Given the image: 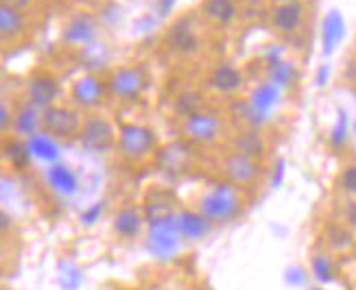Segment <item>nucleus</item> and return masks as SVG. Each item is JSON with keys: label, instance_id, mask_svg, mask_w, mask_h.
Listing matches in <instances>:
<instances>
[{"label": "nucleus", "instance_id": "f257e3e1", "mask_svg": "<svg viewBox=\"0 0 356 290\" xmlns=\"http://www.w3.org/2000/svg\"><path fill=\"white\" fill-rule=\"evenodd\" d=\"M243 207V196L241 190L234 183H216L212 190H208L199 198V212L210 223H225L236 219Z\"/></svg>", "mask_w": 356, "mask_h": 290}, {"label": "nucleus", "instance_id": "f03ea898", "mask_svg": "<svg viewBox=\"0 0 356 290\" xmlns=\"http://www.w3.org/2000/svg\"><path fill=\"white\" fill-rule=\"evenodd\" d=\"M158 151V135L151 127L125 122L118 127V153L131 164H140L156 155Z\"/></svg>", "mask_w": 356, "mask_h": 290}, {"label": "nucleus", "instance_id": "7ed1b4c3", "mask_svg": "<svg viewBox=\"0 0 356 290\" xmlns=\"http://www.w3.org/2000/svg\"><path fill=\"white\" fill-rule=\"evenodd\" d=\"M83 116L66 105H53L42 112V131L55 140H79L83 129Z\"/></svg>", "mask_w": 356, "mask_h": 290}, {"label": "nucleus", "instance_id": "20e7f679", "mask_svg": "<svg viewBox=\"0 0 356 290\" xmlns=\"http://www.w3.org/2000/svg\"><path fill=\"white\" fill-rule=\"evenodd\" d=\"M79 144L90 153H107L114 146H118V129L107 116L90 114L83 120Z\"/></svg>", "mask_w": 356, "mask_h": 290}, {"label": "nucleus", "instance_id": "39448f33", "mask_svg": "<svg viewBox=\"0 0 356 290\" xmlns=\"http://www.w3.org/2000/svg\"><path fill=\"white\" fill-rule=\"evenodd\" d=\"M149 85V74L143 66H122L112 70L110 79H107V87H110V96L134 103L138 101Z\"/></svg>", "mask_w": 356, "mask_h": 290}, {"label": "nucleus", "instance_id": "423d86ee", "mask_svg": "<svg viewBox=\"0 0 356 290\" xmlns=\"http://www.w3.org/2000/svg\"><path fill=\"white\" fill-rule=\"evenodd\" d=\"M181 229L175 214L149 221V251L158 257H173L181 242Z\"/></svg>", "mask_w": 356, "mask_h": 290}, {"label": "nucleus", "instance_id": "0eeeda50", "mask_svg": "<svg viewBox=\"0 0 356 290\" xmlns=\"http://www.w3.org/2000/svg\"><path fill=\"white\" fill-rule=\"evenodd\" d=\"M181 133L186 140L195 144H214L225 135V120L221 118V114L201 110L181 122Z\"/></svg>", "mask_w": 356, "mask_h": 290}, {"label": "nucleus", "instance_id": "6e6552de", "mask_svg": "<svg viewBox=\"0 0 356 290\" xmlns=\"http://www.w3.org/2000/svg\"><path fill=\"white\" fill-rule=\"evenodd\" d=\"M223 173L227 177L229 183H234L238 188H250L260 179L262 175V164L260 160L254 157H247L238 151H229L227 155L223 157Z\"/></svg>", "mask_w": 356, "mask_h": 290}, {"label": "nucleus", "instance_id": "1a4fd4ad", "mask_svg": "<svg viewBox=\"0 0 356 290\" xmlns=\"http://www.w3.org/2000/svg\"><path fill=\"white\" fill-rule=\"evenodd\" d=\"M107 94H110L107 81H103L95 72L79 76L70 87V99L74 101V105L83 107V110H97V107L105 103Z\"/></svg>", "mask_w": 356, "mask_h": 290}, {"label": "nucleus", "instance_id": "9d476101", "mask_svg": "<svg viewBox=\"0 0 356 290\" xmlns=\"http://www.w3.org/2000/svg\"><path fill=\"white\" fill-rule=\"evenodd\" d=\"M99 37V22L92 13H76L61 28V42L70 49H88Z\"/></svg>", "mask_w": 356, "mask_h": 290}, {"label": "nucleus", "instance_id": "9b49d317", "mask_svg": "<svg viewBox=\"0 0 356 290\" xmlns=\"http://www.w3.org/2000/svg\"><path fill=\"white\" fill-rule=\"evenodd\" d=\"M59 94H61V83L53 72L42 70L31 76V81L26 83V101L31 105H35L40 112L53 107Z\"/></svg>", "mask_w": 356, "mask_h": 290}, {"label": "nucleus", "instance_id": "f8f14e48", "mask_svg": "<svg viewBox=\"0 0 356 290\" xmlns=\"http://www.w3.org/2000/svg\"><path fill=\"white\" fill-rule=\"evenodd\" d=\"M306 20V5L304 3H286V5H275L271 9V26L282 35H293L304 26Z\"/></svg>", "mask_w": 356, "mask_h": 290}, {"label": "nucleus", "instance_id": "ddd939ff", "mask_svg": "<svg viewBox=\"0 0 356 290\" xmlns=\"http://www.w3.org/2000/svg\"><path fill=\"white\" fill-rule=\"evenodd\" d=\"M166 42H168V49L175 53H181V55H193L201 46L197 31L188 18H179L171 26V31H168V35H166Z\"/></svg>", "mask_w": 356, "mask_h": 290}, {"label": "nucleus", "instance_id": "4468645a", "mask_svg": "<svg viewBox=\"0 0 356 290\" xmlns=\"http://www.w3.org/2000/svg\"><path fill=\"white\" fill-rule=\"evenodd\" d=\"M26 33V13L11 5H0V37L5 44L20 42Z\"/></svg>", "mask_w": 356, "mask_h": 290}, {"label": "nucleus", "instance_id": "2eb2a0df", "mask_svg": "<svg viewBox=\"0 0 356 290\" xmlns=\"http://www.w3.org/2000/svg\"><path fill=\"white\" fill-rule=\"evenodd\" d=\"M346 37V20L339 9H330L323 15L321 22V46H323V55H332L337 51V46L343 42Z\"/></svg>", "mask_w": 356, "mask_h": 290}, {"label": "nucleus", "instance_id": "dca6fc26", "mask_svg": "<svg viewBox=\"0 0 356 290\" xmlns=\"http://www.w3.org/2000/svg\"><path fill=\"white\" fill-rule=\"evenodd\" d=\"M243 72L229 64H219L208 74V87L221 92V94H234L243 87Z\"/></svg>", "mask_w": 356, "mask_h": 290}, {"label": "nucleus", "instance_id": "f3484780", "mask_svg": "<svg viewBox=\"0 0 356 290\" xmlns=\"http://www.w3.org/2000/svg\"><path fill=\"white\" fill-rule=\"evenodd\" d=\"M232 144H234V151L243 153L247 157L262 160L267 155V140L258 127H247V129L238 131L234 135V140H232Z\"/></svg>", "mask_w": 356, "mask_h": 290}, {"label": "nucleus", "instance_id": "a211bd4d", "mask_svg": "<svg viewBox=\"0 0 356 290\" xmlns=\"http://www.w3.org/2000/svg\"><path fill=\"white\" fill-rule=\"evenodd\" d=\"M11 129L20 137H31V135L40 133L42 131V112L35 105L24 101L22 105H18V110H15V114H13Z\"/></svg>", "mask_w": 356, "mask_h": 290}, {"label": "nucleus", "instance_id": "6ab92c4d", "mask_svg": "<svg viewBox=\"0 0 356 290\" xmlns=\"http://www.w3.org/2000/svg\"><path fill=\"white\" fill-rule=\"evenodd\" d=\"M201 11L210 22L219 26H229L238 18V0H204Z\"/></svg>", "mask_w": 356, "mask_h": 290}, {"label": "nucleus", "instance_id": "aec40b11", "mask_svg": "<svg viewBox=\"0 0 356 290\" xmlns=\"http://www.w3.org/2000/svg\"><path fill=\"white\" fill-rule=\"evenodd\" d=\"M143 225H145V214L134 207V205H127L118 210V214L114 216V232L120 236V238H134L143 232Z\"/></svg>", "mask_w": 356, "mask_h": 290}, {"label": "nucleus", "instance_id": "412c9836", "mask_svg": "<svg viewBox=\"0 0 356 290\" xmlns=\"http://www.w3.org/2000/svg\"><path fill=\"white\" fill-rule=\"evenodd\" d=\"M46 179H49L51 188L57 190L59 194H74L79 190V179H76L74 171L66 164H53L49 171H46Z\"/></svg>", "mask_w": 356, "mask_h": 290}, {"label": "nucleus", "instance_id": "4be33fe9", "mask_svg": "<svg viewBox=\"0 0 356 290\" xmlns=\"http://www.w3.org/2000/svg\"><path fill=\"white\" fill-rule=\"evenodd\" d=\"M177 221H179L181 236L188 238V240H199V238H206L210 234V225L212 223L201 212L184 210V212L177 214Z\"/></svg>", "mask_w": 356, "mask_h": 290}, {"label": "nucleus", "instance_id": "5701e85b", "mask_svg": "<svg viewBox=\"0 0 356 290\" xmlns=\"http://www.w3.org/2000/svg\"><path fill=\"white\" fill-rule=\"evenodd\" d=\"M247 101L254 105V110L269 116L273 107L280 103V87H277L275 83H271V81H265V83H260V85H256L252 89V94Z\"/></svg>", "mask_w": 356, "mask_h": 290}, {"label": "nucleus", "instance_id": "b1692460", "mask_svg": "<svg viewBox=\"0 0 356 290\" xmlns=\"http://www.w3.org/2000/svg\"><path fill=\"white\" fill-rule=\"evenodd\" d=\"M267 74H269V81L275 83L277 87H286L293 85L298 81V68L291 64V61H284L282 57H269L267 59Z\"/></svg>", "mask_w": 356, "mask_h": 290}, {"label": "nucleus", "instance_id": "393cba45", "mask_svg": "<svg viewBox=\"0 0 356 290\" xmlns=\"http://www.w3.org/2000/svg\"><path fill=\"white\" fill-rule=\"evenodd\" d=\"M3 153H5V160L9 162V166L13 168V171H26L29 164H31L29 144H24L22 140H18V137H7Z\"/></svg>", "mask_w": 356, "mask_h": 290}, {"label": "nucleus", "instance_id": "a878e982", "mask_svg": "<svg viewBox=\"0 0 356 290\" xmlns=\"http://www.w3.org/2000/svg\"><path fill=\"white\" fill-rule=\"evenodd\" d=\"M29 151H31V155H35L44 162H55L59 157V146L55 142V137H51L49 133H35V135H31L29 137Z\"/></svg>", "mask_w": 356, "mask_h": 290}, {"label": "nucleus", "instance_id": "bb28decb", "mask_svg": "<svg viewBox=\"0 0 356 290\" xmlns=\"http://www.w3.org/2000/svg\"><path fill=\"white\" fill-rule=\"evenodd\" d=\"M204 94L201 92H195V89H186L181 94H177L175 103H173V110L179 118H191L195 116L197 112L204 110Z\"/></svg>", "mask_w": 356, "mask_h": 290}, {"label": "nucleus", "instance_id": "cd10ccee", "mask_svg": "<svg viewBox=\"0 0 356 290\" xmlns=\"http://www.w3.org/2000/svg\"><path fill=\"white\" fill-rule=\"evenodd\" d=\"M160 164L162 168H166V171H181V168H186V160H188V146L184 144H171L166 146L164 151H160Z\"/></svg>", "mask_w": 356, "mask_h": 290}, {"label": "nucleus", "instance_id": "c85d7f7f", "mask_svg": "<svg viewBox=\"0 0 356 290\" xmlns=\"http://www.w3.org/2000/svg\"><path fill=\"white\" fill-rule=\"evenodd\" d=\"M311 271L315 275V280L321 284H330L337 280V266L328 253H315L311 259Z\"/></svg>", "mask_w": 356, "mask_h": 290}, {"label": "nucleus", "instance_id": "c756f323", "mask_svg": "<svg viewBox=\"0 0 356 290\" xmlns=\"http://www.w3.org/2000/svg\"><path fill=\"white\" fill-rule=\"evenodd\" d=\"M350 140V120H348V114L346 110L339 107L337 110V122L330 129V146L332 148H343Z\"/></svg>", "mask_w": 356, "mask_h": 290}, {"label": "nucleus", "instance_id": "7c9ffc66", "mask_svg": "<svg viewBox=\"0 0 356 290\" xmlns=\"http://www.w3.org/2000/svg\"><path fill=\"white\" fill-rule=\"evenodd\" d=\"M339 186H341L343 192L356 196V164L343 166V171L339 173Z\"/></svg>", "mask_w": 356, "mask_h": 290}, {"label": "nucleus", "instance_id": "2f4dec72", "mask_svg": "<svg viewBox=\"0 0 356 290\" xmlns=\"http://www.w3.org/2000/svg\"><path fill=\"white\" fill-rule=\"evenodd\" d=\"M59 282L66 290H76V286L81 284V273L76 271L72 264H61V273H59Z\"/></svg>", "mask_w": 356, "mask_h": 290}, {"label": "nucleus", "instance_id": "473e14b6", "mask_svg": "<svg viewBox=\"0 0 356 290\" xmlns=\"http://www.w3.org/2000/svg\"><path fill=\"white\" fill-rule=\"evenodd\" d=\"M328 236H330V238H328L330 247H334V249L352 247V234L348 232V229H343V227H330Z\"/></svg>", "mask_w": 356, "mask_h": 290}, {"label": "nucleus", "instance_id": "72a5a7b5", "mask_svg": "<svg viewBox=\"0 0 356 290\" xmlns=\"http://www.w3.org/2000/svg\"><path fill=\"white\" fill-rule=\"evenodd\" d=\"M103 210H105V201H99V203H95L92 207L83 210V212H81V223H86V225H95V223L99 221V216L103 214Z\"/></svg>", "mask_w": 356, "mask_h": 290}, {"label": "nucleus", "instance_id": "f704fd0d", "mask_svg": "<svg viewBox=\"0 0 356 290\" xmlns=\"http://www.w3.org/2000/svg\"><path fill=\"white\" fill-rule=\"evenodd\" d=\"M13 125V114L9 110V103L3 101V105H0V129L3 131H9V127Z\"/></svg>", "mask_w": 356, "mask_h": 290}, {"label": "nucleus", "instance_id": "c9c22d12", "mask_svg": "<svg viewBox=\"0 0 356 290\" xmlns=\"http://www.w3.org/2000/svg\"><path fill=\"white\" fill-rule=\"evenodd\" d=\"M328 79H330V66H328V64H323V66L317 70L315 81H317V85H319V87H323V85L328 83Z\"/></svg>", "mask_w": 356, "mask_h": 290}, {"label": "nucleus", "instance_id": "e433bc0d", "mask_svg": "<svg viewBox=\"0 0 356 290\" xmlns=\"http://www.w3.org/2000/svg\"><path fill=\"white\" fill-rule=\"evenodd\" d=\"M286 280L291 282V284H302L304 280H306V275H304V271L302 268H296V271H289V275H286Z\"/></svg>", "mask_w": 356, "mask_h": 290}, {"label": "nucleus", "instance_id": "4c0bfd02", "mask_svg": "<svg viewBox=\"0 0 356 290\" xmlns=\"http://www.w3.org/2000/svg\"><path fill=\"white\" fill-rule=\"evenodd\" d=\"M173 5H175V0H158V13L166 15L168 11L173 9Z\"/></svg>", "mask_w": 356, "mask_h": 290}, {"label": "nucleus", "instance_id": "58836bf2", "mask_svg": "<svg viewBox=\"0 0 356 290\" xmlns=\"http://www.w3.org/2000/svg\"><path fill=\"white\" fill-rule=\"evenodd\" d=\"M3 5H11V7H15V9L26 11L29 5H31V0H3Z\"/></svg>", "mask_w": 356, "mask_h": 290}, {"label": "nucleus", "instance_id": "ea45409f", "mask_svg": "<svg viewBox=\"0 0 356 290\" xmlns=\"http://www.w3.org/2000/svg\"><path fill=\"white\" fill-rule=\"evenodd\" d=\"M282 175H284V162H277V177L273 179V186H280V183H282Z\"/></svg>", "mask_w": 356, "mask_h": 290}, {"label": "nucleus", "instance_id": "a19ab883", "mask_svg": "<svg viewBox=\"0 0 356 290\" xmlns=\"http://www.w3.org/2000/svg\"><path fill=\"white\" fill-rule=\"evenodd\" d=\"M348 221H350L352 225H356V203L350 205V210H348Z\"/></svg>", "mask_w": 356, "mask_h": 290}, {"label": "nucleus", "instance_id": "79ce46f5", "mask_svg": "<svg viewBox=\"0 0 356 290\" xmlns=\"http://www.w3.org/2000/svg\"><path fill=\"white\" fill-rule=\"evenodd\" d=\"M275 5H286V3H304V0H273Z\"/></svg>", "mask_w": 356, "mask_h": 290}, {"label": "nucleus", "instance_id": "37998d69", "mask_svg": "<svg viewBox=\"0 0 356 290\" xmlns=\"http://www.w3.org/2000/svg\"><path fill=\"white\" fill-rule=\"evenodd\" d=\"M311 290H321V288H311Z\"/></svg>", "mask_w": 356, "mask_h": 290}, {"label": "nucleus", "instance_id": "c03bdc74", "mask_svg": "<svg viewBox=\"0 0 356 290\" xmlns=\"http://www.w3.org/2000/svg\"><path fill=\"white\" fill-rule=\"evenodd\" d=\"M238 3H243V0H238Z\"/></svg>", "mask_w": 356, "mask_h": 290}]
</instances>
